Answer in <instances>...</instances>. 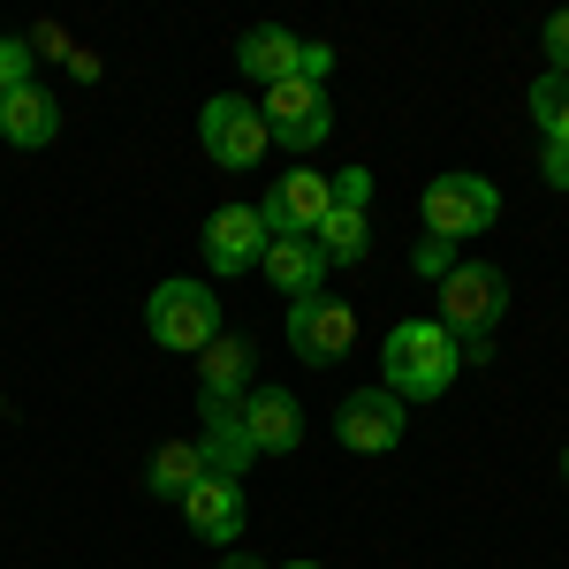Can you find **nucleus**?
Returning a JSON list of instances; mask_svg holds the SVG:
<instances>
[{
    "mask_svg": "<svg viewBox=\"0 0 569 569\" xmlns=\"http://www.w3.org/2000/svg\"><path fill=\"white\" fill-rule=\"evenodd\" d=\"M236 61H243V77H259V84H289L297 61H305V39L281 31V23H251V31L236 39Z\"/></svg>",
    "mask_w": 569,
    "mask_h": 569,
    "instance_id": "15",
    "label": "nucleus"
},
{
    "mask_svg": "<svg viewBox=\"0 0 569 569\" xmlns=\"http://www.w3.org/2000/svg\"><path fill=\"white\" fill-rule=\"evenodd\" d=\"M220 569H266V562H251V555H243V547H236V555H228V562Z\"/></svg>",
    "mask_w": 569,
    "mask_h": 569,
    "instance_id": "27",
    "label": "nucleus"
},
{
    "mask_svg": "<svg viewBox=\"0 0 569 569\" xmlns=\"http://www.w3.org/2000/svg\"><path fill=\"white\" fill-rule=\"evenodd\" d=\"M539 168H547L555 190H569V144H539Z\"/></svg>",
    "mask_w": 569,
    "mask_h": 569,
    "instance_id": "25",
    "label": "nucleus"
},
{
    "mask_svg": "<svg viewBox=\"0 0 569 569\" xmlns=\"http://www.w3.org/2000/svg\"><path fill=\"white\" fill-rule=\"evenodd\" d=\"M357 342V305L342 297H305V305H289V350L305 357V365H335V357H350Z\"/></svg>",
    "mask_w": 569,
    "mask_h": 569,
    "instance_id": "7",
    "label": "nucleus"
},
{
    "mask_svg": "<svg viewBox=\"0 0 569 569\" xmlns=\"http://www.w3.org/2000/svg\"><path fill=\"white\" fill-rule=\"evenodd\" d=\"M562 479H569V448H562Z\"/></svg>",
    "mask_w": 569,
    "mask_h": 569,
    "instance_id": "29",
    "label": "nucleus"
},
{
    "mask_svg": "<svg viewBox=\"0 0 569 569\" xmlns=\"http://www.w3.org/2000/svg\"><path fill=\"white\" fill-rule=\"evenodd\" d=\"M531 114H539V144H569V77H539L531 84Z\"/></svg>",
    "mask_w": 569,
    "mask_h": 569,
    "instance_id": "20",
    "label": "nucleus"
},
{
    "mask_svg": "<svg viewBox=\"0 0 569 569\" xmlns=\"http://www.w3.org/2000/svg\"><path fill=\"white\" fill-rule=\"evenodd\" d=\"M53 130H61V107H53V91H46V84H23V91L0 99V137H8L16 152L53 144Z\"/></svg>",
    "mask_w": 569,
    "mask_h": 569,
    "instance_id": "16",
    "label": "nucleus"
},
{
    "mask_svg": "<svg viewBox=\"0 0 569 569\" xmlns=\"http://www.w3.org/2000/svg\"><path fill=\"white\" fill-rule=\"evenodd\" d=\"M206 479V456H198V440H168L152 463H144V493L152 501H182L190 486Z\"/></svg>",
    "mask_w": 569,
    "mask_h": 569,
    "instance_id": "18",
    "label": "nucleus"
},
{
    "mask_svg": "<svg viewBox=\"0 0 569 569\" xmlns=\"http://www.w3.org/2000/svg\"><path fill=\"white\" fill-rule=\"evenodd\" d=\"M456 372H463V342L440 319L388 327V342H380V388L395 402H440V395L456 388Z\"/></svg>",
    "mask_w": 569,
    "mask_h": 569,
    "instance_id": "1",
    "label": "nucleus"
},
{
    "mask_svg": "<svg viewBox=\"0 0 569 569\" xmlns=\"http://www.w3.org/2000/svg\"><path fill=\"white\" fill-rule=\"evenodd\" d=\"M501 220V190L486 176H433L426 182V236H440V243H471V236H486Z\"/></svg>",
    "mask_w": 569,
    "mask_h": 569,
    "instance_id": "4",
    "label": "nucleus"
},
{
    "mask_svg": "<svg viewBox=\"0 0 569 569\" xmlns=\"http://www.w3.org/2000/svg\"><path fill=\"white\" fill-rule=\"evenodd\" d=\"M251 365H259V350H251L243 335H213V342L198 350V395L243 402V388H251Z\"/></svg>",
    "mask_w": 569,
    "mask_h": 569,
    "instance_id": "17",
    "label": "nucleus"
},
{
    "mask_svg": "<svg viewBox=\"0 0 569 569\" xmlns=\"http://www.w3.org/2000/svg\"><path fill=\"white\" fill-rule=\"evenodd\" d=\"M182 525L198 531V539H213V547H236V539H243V486L236 479H198L182 493Z\"/></svg>",
    "mask_w": 569,
    "mask_h": 569,
    "instance_id": "14",
    "label": "nucleus"
},
{
    "mask_svg": "<svg viewBox=\"0 0 569 569\" xmlns=\"http://www.w3.org/2000/svg\"><path fill=\"white\" fill-rule=\"evenodd\" d=\"M31 84V39H0V99Z\"/></svg>",
    "mask_w": 569,
    "mask_h": 569,
    "instance_id": "21",
    "label": "nucleus"
},
{
    "mask_svg": "<svg viewBox=\"0 0 569 569\" xmlns=\"http://www.w3.org/2000/svg\"><path fill=\"white\" fill-rule=\"evenodd\" d=\"M69 69H77V84H99V53L91 46H69Z\"/></svg>",
    "mask_w": 569,
    "mask_h": 569,
    "instance_id": "26",
    "label": "nucleus"
},
{
    "mask_svg": "<svg viewBox=\"0 0 569 569\" xmlns=\"http://www.w3.org/2000/svg\"><path fill=\"white\" fill-rule=\"evenodd\" d=\"M410 273H426V281H448V273H456V243H418V251H410Z\"/></svg>",
    "mask_w": 569,
    "mask_h": 569,
    "instance_id": "23",
    "label": "nucleus"
},
{
    "mask_svg": "<svg viewBox=\"0 0 569 569\" xmlns=\"http://www.w3.org/2000/svg\"><path fill=\"white\" fill-rule=\"evenodd\" d=\"M509 311V273L501 266H456L448 281H440V327L456 335V342H471V335H493V319Z\"/></svg>",
    "mask_w": 569,
    "mask_h": 569,
    "instance_id": "5",
    "label": "nucleus"
},
{
    "mask_svg": "<svg viewBox=\"0 0 569 569\" xmlns=\"http://www.w3.org/2000/svg\"><path fill=\"white\" fill-rule=\"evenodd\" d=\"M281 569H327V562H281Z\"/></svg>",
    "mask_w": 569,
    "mask_h": 569,
    "instance_id": "28",
    "label": "nucleus"
},
{
    "mask_svg": "<svg viewBox=\"0 0 569 569\" xmlns=\"http://www.w3.org/2000/svg\"><path fill=\"white\" fill-rule=\"evenodd\" d=\"M327 206H335V190H327V176H311V168H289V176L273 182L259 198V220L266 236L281 243V236H311L319 220H327Z\"/></svg>",
    "mask_w": 569,
    "mask_h": 569,
    "instance_id": "10",
    "label": "nucleus"
},
{
    "mask_svg": "<svg viewBox=\"0 0 569 569\" xmlns=\"http://www.w3.org/2000/svg\"><path fill=\"white\" fill-rule=\"evenodd\" d=\"M311 243L327 251V266H365V251H372V220L357 213V206H327V220L311 228Z\"/></svg>",
    "mask_w": 569,
    "mask_h": 569,
    "instance_id": "19",
    "label": "nucleus"
},
{
    "mask_svg": "<svg viewBox=\"0 0 569 569\" xmlns=\"http://www.w3.org/2000/svg\"><path fill=\"white\" fill-rule=\"evenodd\" d=\"M327 190H335V206H372V168H342V176H327Z\"/></svg>",
    "mask_w": 569,
    "mask_h": 569,
    "instance_id": "22",
    "label": "nucleus"
},
{
    "mask_svg": "<svg viewBox=\"0 0 569 569\" xmlns=\"http://www.w3.org/2000/svg\"><path fill=\"white\" fill-rule=\"evenodd\" d=\"M402 402H395L388 388H357L342 395V410H335V440L350 448V456H388V448H402Z\"/></svg>",
    "mask_w": 569,
    "mask_h": 569,
    "instance_id": "8",
    "label": "nucleus"
},
{
    "mask_svg": "<svg viewBox=\"0 0 569 569\" xmlns=\"http://www.w3.org/2000/svg\"><path fill=\"white\" fill-rule=\"evenodd\" d=\"M198 418H206V433H198V456H206V479H236L259 463V448L243 433V402H220V395H198Z\"/></svg>",
    "mask_w": 569,
    "mask_h": 569,
    "instance_id": "9",
    "label": "nucleus"
},
{
    "mask_svg": "<svg viewBox=\"0 0 569 569\" xmlns=\"http://www.w3.org/2000/svg\"><path fill=\"white\" fill-rule=\"evenodd\" d=\"M259 114H266V137H273V144H289V152H319V144L335 137V107H327V91L305 84V77L266 84Z\"/></svg>",
    "mask_w": 569,
    "mask_h": 569,
    "instance_id": "6",
    "label": "nucleus"
},
{
    "mask_svg": "<svg viewBox=\"0 0 569 569\" xmlns=\"http://www.w3.org/2000/svg\"><path fill=\"white\" fill-rule=\"evenodd\" d=\"M144 335L168 357H198L220 335V297L206 281H182L176 273V281H160V289L144 297Z\"/></svg>",
    "mask_w": 569,
    "mask_h": 569,
    "instance_id": "2",
    "label": "nucleus"
},
{
    "mask_svg": "<svg viewBox=\"0 0 569 569\" xmlns=\"http://www.w3.org/2000/svg\"><path fill=\"white\" fill-rule=\"evenodd\" d=\"M259 273L281 289V297H289V305H305V297H319V289H327V273H335V266H327V251H319L311 236H281V243H266Z\"/></svg>",
    "mask_w": 569,
    "mask_h": 569,
    "instance_id": "12",
    "label": "nucleus"
},
{
    "mask_svg": "<svg viewBox=\"0 0 569 569\" xmlns=\"http://www.w3.org/2000/svg\"><path fill=\"white\" fill-rule=\"evenodd\" d=\"M198 144H206V160L213 168H228V176H243V168H259L266 160V114L243 99V91H220V99H206V114H198Z\"/></svg>",
    "mask_w": 569,
    "mask_h": 569,
    "instance_id": "3",
    "label": "nucleus"
},
{
    "mask_svg": "<svg viewBox=\"0 0 569 569\" xmlns=\"http://www.w3.org/2000/svg\"><path fill=\"white\" fill-rule=\"evenodd\" d=\"M243 433L259 456H289L297 440H305V410H297V395L289 388H251L243 395Z\"/></svg>",
    "mask_w": 569,
    "mask_h": 569,
    "instance_id": "13",
    "label": "nucleus"
},
{
    "mask_svg": "<svg viewBox=\"0 0 569 569\" xmlns=\"http://www.w3.org/2000/svg\"><path fill=\"white\" fill-rule=\"evenodd\" d=\"M266 220H259V206H220L213 220H206V266L213 273H243V266H259L266 259Z\"/></svg>",
    "mask_w": 569,
    "mask_h": 569,
    "instance_id": "11",
    "label": "nucleus"
},
{
    "mask_svg": "<svg viewBox=\"0 0 569 569\" xmlns=\"http://www.w3.org/2000/svg\"><path fill=\"white\" fill-rule=\"evenodd\" d=\"M539 46H547V69H555V77H569V8H555V16H547Z\"/></svg>",
    "mask_w": 569,
    "mask_h": 569,
    "instance_id": "24",
    "label": "nucleus"
}]
</instances>
